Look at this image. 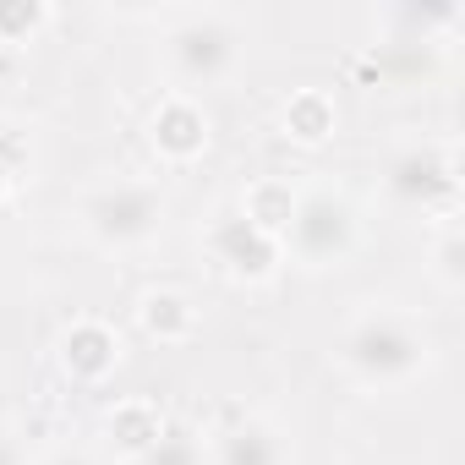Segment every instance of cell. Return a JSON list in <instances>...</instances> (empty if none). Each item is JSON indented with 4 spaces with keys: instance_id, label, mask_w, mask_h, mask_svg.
<instances>
[{
    "instance_id": "1",
    "label": "cell",
    "mask_w": 465,
    "mask_h": 465,
    "mask_svg": "<svg viewBox=\"0 0 465 465\" xmlns=\"http://www.w3.org/2000/svg\"><path fill=\"white\" fill-rule=\"evenodd\" d=\"M334 367L351 389L361 394H400L411 383H421L438 361V334L432 323L394 302V296H372V302H356L340 329H334Z\"/></svg>"
},
{
    "instance_id": "2",
    "label": "cell",
    "mask_w": 465,
    "mask_h": 465,
    "mask_svg": "<svg viewBox=\"0 0 465 465\" xmlns=\"http://www.w3.org/2000/svg\"><path fill=\"white\" fill-rule=\"evenodd\" d=\"M72 224L104 258H143L148 247H159L164 224H170V192L153 175L121 170V175L88 181L72 197Z\"/></svg>"
},
{
    "instance_id": "3",
    "label": "cell",
    "mask_w": 465,
    "mask_h": 465,
    "mask_svg": "<svg viewBox=\"0 0 465 465\" xmlns=\"http://www.w3.org/2000/svg\"><path fill=\"white\" fill-rule=\"evenodd\" d=\"M159 66L170 77V94L186 99L236 83L247 66V23L224 6H186L159 34Z\"/></svg>"
},
{
    "instance_id": "4",
    "label": "cell",
    "mask_w": 465,
    "mask_h": 465,
    "mask_svg": "<svg viewBox=\"0 0 465 465\" xmlns=\"http://www.w3.org/2000/svg\"><path fill=\"white\" fill-rule=\"evenodd\" d=\"M378 192L394 213L443 224L460 219V148L454 137H400L378 164Z\"/></svg>"
},
{
    "instance_id": "5",
    "label": "cell",
    "mask_w": 465,
    "mask_h": 465,
    "mask_svg": "<svg viewBox=\"0 0 465 465\" xmlns=\"http://www.w3.org/2000/svg\"><path fill=\"white\" fill-rule=\"evenodd\" d=\"M356 247H361V208L351 203V192L329 186V181L296 186L291 219L280 230L285 263H296L307 274H329V269H345L356 258Z\"/></svg>"
},
{
    "instance_id": "6",
    "label": "cell",
    "mask_w": 465,
    "mask_h": 465,
    "mask_svg": "<svg viewBox=\"0 0 465 465\" xmlns=\"http://www.w3.org/2000/svg\"><path fill=\"white\" fill-rule=\"evenodd\" d=\"M203 252L208 263L224 274V280H236V285H269L280 269H285V252H280V236H269L263 224H252L236 203L219 208L203 230Z\"/></svg>"
},
{
    "instance_id": "7",
    "label": "cell",
    "mask_w": 465,
    "mask_h": 465,
    "mask_svg": "<svg viewBox=\"0 0 465 465\" xmlns=\"http://www.w3.org/2000/svg\"><path fill=\"white\" fill-rule=\"evenodd\" d=\"M213 143V121L203 110V99H186V94H159V104L148 110V148L159 164L170 170H186L208 153Z\"/></svg>"
},
{
    "instance_id": "8",
    "label": "cell",
    "mask_w": 465,
    "mask_h": 465,
    "mask_svg": "<svg viewBox=\"0 0 465 465\" xmlns=\"http://www.w3.org/2000/svg\"><path fill=\"white\" fill-rule=\"evenodd\" d=\"M203 438H208V465H296L291 432L274 416H263V411L230 416V421H219Z\"/></svg>"
},
{
    "instance_id": "9",
    "label": "cell",
    "mask_w": 465,
    "mask_h": 465,
    "mask_svg": "<svg viewBox=\"0 0 465 465\" xmlns=\"http://www.w3.org/2000/svg\"><path fill=\"white\" fill-rule=\"evenodd\" d=\"M121 361H126V345H121L115 323H104V318H72V323L61 329V340H55V367H61V378L77 383V389L110 383Z\"/></svg>"
},
{
    "instance_id": "10",
    "label": "cell",
    "mask_w": 465,
    "mask_h": 465,
    "mask_svg": "<svg viewBox=\"0 0 465 465\" xmlns=\"http://www.w3.org/2000/svg\"><path fill=\"white\" fill-rule=\"evenodd\" d=\"M137 329L159 345H186L197 334V307H192L186 291H170V285L143 291L137 296Z\"/></svg>"
},
{
    "instance_id": "11",
    "label": "cell",
    "mask_w": 465,
    "mask_h": 465,
    "mask_svg": "<svg viewBox=\"0 0 465 465\" xmlns=\"http://www.w3.org/2000/svg\"><path fill=\"white\" fill-rule=\"evenodd\" d=\"M280 126H285V137H291V143L318 148V143H329V137H334L340 110H334V99H329L323 88H302V94H291V99L280 104Z\"/></svg>"
},
{
    "instance_id": "12",
    "label": "cell",
    "mask_w": 465,
    "mask_h": 465,
    "mask_svg": "<svg viewBox=\"0 0 465 465\" xmlns=\"http://www.w3.org/2000/svg\"><path fill=\"white\" fill-rule=\"evenodd\" d=\"M427 274H432V285H438L443 296H460V291H465V224H460V219L432 224Z\"/></svg>"
},
{
    "instance_id": "13",
    "label": "cell",
    "mask_w": 465,
    "mask_h": 465,
    "mask_svg": "<svg viewBox=\"0 0 465 465\" xmlns=\"http://www.w3.org/2000/svg\"><path fill=\"white\" fill-rule=\"evenodd\" d=\"M121 465H208V438L186 421H164L159 438L148 449H137L132 460H121Z\"/></svg>"
},
{
    "instance_id": "14",
    "label": "cell",
    "mask_w": 465,
    "mask_h": 465,
    "mask_svg": "<svg viewBox=\"0 0 465 465\" xmlns=\"http://www.w3.org/2000/svg\"><path fill=\"white\" fill-rule=\"evenodd\" d=\"M291 203H296V186H291V181H274V175L252 181V186L236 197V208H242L252 224H263L269 236H280V230H285V219H291Z\"/></svg>"
},
{
    "instance_id": "15",
    "label": "cell",
    "mask_w": 465,
    "mask_h": 465,
    "mask_svg": "<svg viewBox=\"0 0 465 465\" xmlns=\"http://www.w3.org/2000/svg\"><path fill=\"white\" fill-rule=\"evenodd\" d=\"M170 416H159L153 405H143V400H132V405H115V416H110V443L121 449V460H132L137 449H148L153 438H159V427H164Z\"/></svg>"
},
{
    "instance_id": "16",
    "label": "cell",
    "mask_w": 465,
    "mask_h": 465,
    "mask_svg": "<svg viewBox=\"0 0 465 465\" xmlns=\"http://www.w3.org/2000/svg\"><path fill=\"white\" fill-rule=\"evenodd\" d=\"M23 181H34V137L17 121H0V203Z\"/></svg>"
},
{
    "instance_id": "17",
    "label": "cell",
    "mask_w": 465,
    "mask_h": 465,
    "mask_svg": "<svg viewBox=\"0 0 465 465\" xmlns=\"http://www.w3.org/2000/svg\"><path fill=\"white\" fill-rule=\"evenodd\" d=\"M55 23V12L45 0H0V45H34L45 28Z\"/></svg>"
},
{
    "instance_id": "18",
    "label": "cell",
    "mask_w": 465,
    "mask_h": 465,
    "mask_svg": "<svg viewBox=\"0 0 465 465\" xmlns=\"http://www.w3.org/2000/svg\"><path fill=\"white\" fill-rule=\"evenodd\" d=\"M39 454L28 449V438L23 432H12V427H0V465H34Z\"/></svg>"
},
{
    "instance_id": "19",
    "label": "cell",
    "mask_w": 465,
    "mask_h": 465,
    "mask_svg": "<svg viewBox=\"0 0 465 465\" xmlns=\"http://www.w3.org/2000/svg\"><path fill=\"white\" fill-rule=\"evenodd\" d=\"M34 465H104L94 449H72V443H61V449H50V454H39Z\"/></svg>"
}]
</instances>
